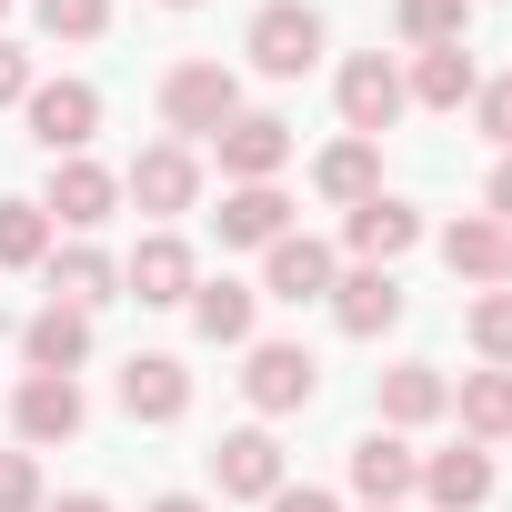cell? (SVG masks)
I'll return each mask as SVG.
<instances>
[{"instance_id":"19","label":"cell","mask_w":512,"mask_h":512,"mask_svg":"<svg viewBox=\"0 0 512 512\" xmlns=\"http://www.w3.org/2000/svg\"><path fill=\"white\" fill-rule=\"evenodd\" d=\"M442 412H452L442 362H392V372H382V432H422V422H442Z\"/></svg>"},{"instance_id":"14","label":"cell","mask_w":512,"mask_h":512,"mask_svg":"<svg viewBox=\"0 0 512 512\" xmlns=\"http://www.w3.org/2000/svg\"><path fill=\"white\" fill-rule=\"evenodd\" d=\"M412 482H422V452H412L402 432H382V422H372V432L352 442V492H362L372 512H402V502H412Z\"/></svg>"},{"instance_id":"3","label":"cell","mask_w":512,"mask_h":512,"mask_svg":"<svg viewBox=\"0 0 512 512\" xmlns=\"http://www.w3.org/2000/svg\"><path fill=\"white\" fill-rule=\"evenodd\" d=\"M312 392H322V362H312L302 342H241V402L262 412V422L312 412Z\"/></svg>"},{"instance_id":"34","label":"cell","mask_w":512,"mask_h":512,"mask_svg":"<svg viewBox=\"0 0 512 512\" xmlns=\"http://www.w3.org/2000/svg\"><path fill=\"white\" fill-rule=\"evenodd\" d=\"M482 211H492V221H502V231H512V151H502V161H492V181H482Z\"/></svg>"},{"instance_id":"39","label":"cell","mask_w":512,"mask_h":512,"mask_svg":"<svg viewBox=\"0 0 512 512\" xmlns=\"http://www.w3.org/2000/svg\"><path fill=\"white\" fill-rule=\"evenodd\" d=\"M171 11H191V0H171Z\"/></svg>"},{"instance_id":"33","label":"cell","mask_w":512,"mask_h":512,"mask_svg":"<svg viewBox=\"0 0 512 512\" xmlns=\"http://www.w3.org/2000/svg\"><path fill=\"white\" fill-rule=\"evenodd\" d=\"M11 101H31V51L0 41V111H11Z\"/></svg>"},{"instance_id":"7","label":"cell","mask_w":512,"mask_h":512,"mask_svg":"<svg viewBox=\"0 0 512 512\" xmlns=\"http://www.w3.org/2000/svg\"><path fill=\"white\" fill-rule=\"evenodd\" d=\"M21 121H31V141H41L51 161H71V151H91V131H101V91H91V81H31Z\"/></svg>"},{"instance_id":"20","label":"cell","mask_w":512,"mask_h":512,"mask_svg":"<svg viewBox=\"0 0 512 512\" xmlns=\"http://www.w3.org/2000/svg\"><path fill=\"white\" fill-rule=\"evenodd\" d=\"M412 492H432L442 512H482V502H492V452H482V442L422 452V482H412Z\"/></svg>"},{"instance_id":"6","label":"cell","mask_w":512,"mask_h":512,"mask_svg":"<svg viewBox=\"0 0 512 512\" xmlns=\"http://www.w3.org/2000/svg\"><path fill=\"white\" fill-rule=\"evenodd\" d=\"M211 161H221V181H282L292 171V121L282 111H231L211 131Z\"/></svg>"},{"instance_id":"4","label":"cell","mask_w":512,"mask_h":512,"mask_svg":"<svg viewBox=\"0 0 512 512\" xmlns=\"http://www.w3.org/2000/svg\"><path fill=\"white\" fill-rule=\"evenodd\" d=\"M332 101H342V131H352V141H382V131L412 111V91H402V61H392V51H362V61H342Z\"/></svg>"},{"instance_id":"5","label":"cell","mask_w":512,"mask_h":512,"mask_svg":"<svg viewBox=\"0 0 512 512\" xmlns=\"http://www.w3.org/2000/svg\"><path fill=\"white\" fill-rule=\"evenodd\" d=\"M332 282H342V251L332 241H312V231H282L272 251H262V282H251V292H262V302H332Z\"/></svg>"},{"instance_id":"38","label":"cell","mask_w":512,"mask_h":512,"mask_svg":"<svg viewBox=\"0 0 512 512\" xmlns=\"http://www.w3.org/2000/svg\"><path fill=\"white\" fill-rule=\"evenodd\" d=\"M502 292H512V251H502Z\"/></svg>"},{"instance_id":"24","label":"cell","mask_w":512,"mask_h":512,"mask_svg":"<svg viewBox=\"0 0 512 512\" xmlns=\"http://www.w3.org/2000/svg\"><path fill=\"white\" fill-rule=\"evenodd\" d=\"M181 312H191V332H201V342H251V312H262V292L221 272V282H191V302H181Z\"/></svg>"},{"instance_id":"11","label":"cell","mask_w":512,"mask_h":512,"mask_svg":"<svg viewBox=\"0 0 512 512\" xmlns=\"http://www.w3.org/2000/svg\"><path fill=\"white\" fill-rule=\"evenodd\" d=\"M191 282H201V262H191V241H181V231H141V241H131V262H121V292L151 302V312H161V302H191Z\"/></svg>"},{"instance_id":"9","label":"cell","mask_w":512,"mask_h":512,"mask_svg":"<svg viewBox=\"0 0 512 512\" xmlns=\"http://www.w3.org/2000/svg\"><path fill=\"white\" fill-rule=\"evenodd\" d=\"M41 211H51V221H71V231H101V221L121 211V171H101L91 151H71V161H51Z\"/></svg>"},{"instance_id":"10","label":"cell","mask_w":512,"mask_h":512,"mask_svg":"<svg viewBox=\"0 0 512 512\" xmlns=\"http://www.w3.org/2000/svg\"><path fill=\"white\" fill-rule=\"evenodd\" d=\"M211 492L221 502H272L282 492V442L251 422V432H221L211 442Z\"/></svg>"},{"instance_id":"35","label":"cell","mask_w":512,"mask_h":512,"mask_svg":"<svg viewBox=\"0 0 512 512\" xmlns=\"http://www.w3.org/2000/svg\"><path fill=\"white\" fill-rule=\"evenodd\" d=\"M272 512H342V502H332V492H312V482H302V492L282 482V492H272Z\"/></svg>"},{"instance_id":"17","label":"cell","mask_w":512,"mask_h":512,"mask_svg":"<svg viewBox=\"0 0 512 512\" xmlns=\"http://www.w3.org/2000/svg\"><path fill=\"white\" fill-rule=\"evenodd\" d=\"M121 412H131V422H181V412H191L181 352H131V362H121Z\"/></svg>"},{"instance_id":"28","label":"cell","mask_w":512,"mask_h":512,"mask_svg":"<svg viewBox=\"0 0 512 512\" xmlns=\"http://www.w3.org/2000/svg\"><path fill=\"white\" fill-rule=\"evenodd\" d=\"M51 262V211L41 201H0V272H41Z\"/></svg>"},{"instance_id":"23","label":"cell","mask_w":512,"mask_h":512,"mask_svg":"<svg viewBox=\"0 0 512 512\" xmlns=\"http://www.w3.org/2000/svg\"><path fill=\"white\" fill-rule=\"evenodd\" d=\"M21 352H31V372H81V362H91V312L41 302V312L21 322Z\"/></svg>"},{"instance_id":"18","label":"cell","mask_w":512,"mask_h":512,"mask_svg":"<svg viewBox=\"0 0 512 512\" xmlns=\"http://www.w3.org/2000/svg\"><path fill=\"white\" fill-rule=\"evenodd\" d=\"M332 322H342L352 342H382V332L402 322V282H392V272H362V262H352V272L332 282Z\"/></svg>"},{"instance_id":"12","label":"cell","mask_w":512,"mask_h":512,"mask_svg":"<svg viewBox=\"0 0 512 512\" xmlns=\"http://www.w3.org/2000/svg\"><path fill=\"white\" fill-rule=\"evenodd\" d=\"M412 241H422V211H412V201H392V191H372L362 211H342V251H352L362 272H392Z\"/></svg>"},{"instance_id":"40","label":"cell","mask_w":512,"mask_h":512,"mask_svg":"<svg viewBox=\"0 0 512 512\" xmlns=\"http://www.w3.org/2000/svg\"><path fill=\"white\" fill-rule=\"evenodd\" d=\"M0 11H11V0H0Z\"/></svg>"},{"instance_id":"32","label":"cell","mask_w":512,"mask_h":512,"mask_svg":"<svg viewBox=\"0 0 512 512\" xmlns=\"http://www.w3.org/2000/svg\"><path fill=\"white\" fill-rule=\"evenodd\" d=\"M51 492H41V462L31 452H0V512H41Z\"/></svg>"},{"instance_id":"30","label":"cell","mask_w":512,"mask_h":512,"mask_svg":"<svg viewBox=\"0 0 512 512\" xmlns=\"http://www.w3.org/2000/svg\"><path fill=\"white\" fill-rule=\"evenodd\" d=\"M31 21H41L51 41H101V31H111V0H31Z\"/></svg>"},{"instance_id":"21","label":"cell","mask_w":512,"mask_h":512,"mask_svg":"<svg viewBox=\"0 0 512 512\" xmlns=\"http://www.w3.org/2000/svg\"><path fill=\"white\" fill-rule=\"evenodd\" d=\"M312 191H322L332 211H362V201L382 191V141H352V131H342V141L312 161Z\"/></svg>"},{"instance_id":"36","label":"cell","mask_w":512,"mask_h":512,"mask_svg":"<svg viewBox=\"0 0 512 512\" xmlns=\"http://www.w3.org/2000/svg\"><path fill=\"white\" fill-rule=\"evenodd\" d=\"M41 512H111L101 492H61V502H41Z\"/></svg>"},{"instance_id":"13","label":"cell","mask_w":512,"mask_h":512,"mask_svg":"<svg viewBox=\"0 0 512 512\" xmlns=\"http://www.w3.org/2000/svg\"><path fill=\"white\" fill-rule=\"evenodd\" d=\"M11 422H21V442H31V452H51V442H71V432L91 422V402H81V382H71V372H31V382L11 392Z\"/></svg>"},{"instance_id":"31","label":"cell","mask_w":512,"mask_h":512,"mask_svg":"<svg viewBox=\"0 0 512 512\" xmlns=\"http://www.w3.org/2000/svg\"><path fill=\"white\" fill-rule=\"evenodd\" d=\"M472 131H482V141H492V151H512V71H502V81H482V91H472Z\"/></svg>"},{"instance_id":"1","label":"cell","mask_w":512,"mask_h":512,"mask_svg":"<svg viewBox=\"0 0 512 512\" xmlns=\"http://www.w3.org/2000/svg\"><path fill=\"white\" fill-rule=\"evenodd\" d=\"M231 111H241L231 61H171V71H161V131H171V141H211Z\"/></svg>"},{"instance_id":"22","label":"cell","mask_w":512,"mask_h":512,"mask_svg":"<svg viewBox=\"0 0 512 512\" xmlns=\"http://www.w3.org/2000/svg\"><path fill=\"white\" fill-rule=\"evenodd\" d=\"M502 251H512V231H502L492 211H462V221L442 231V262H452V282H482V292H502Z\"/></svg>"},{"instance_id":"15","label":"cell","mask_w":512,"mask_h":512,"mask_svg":"<svg viewBox=\"0 0 512 512\" xmlns=\"http://www.w3.org/2000/svg\"><path fill=\"white\" fill-rule=\"evenodd\" d=\"M211 221H221V251H272L292 231V191L282 181H231Z\"/></svg>"},{"instance_id":"16","label":"cell","mask_w":512,"mask_h":512,"mask_svg":"<svg viewBox=\"0 0 512 512\" xmlns=\"http://www.w3.org/2000/svg\"><path fill=\"white\" fill-rule=\"evenodd\" d=\"M41 282H51V302H61V312H101V302H121V262H111L101 241H71V251L51 241Z\"/></svg>"},{"instance_id":"26","label":"cell","mask_w":512,"mask_h":512,"mask_svg":"<svg viewBox=\"0 0 512 512\" xmlns=\"http://www.w3.org/2000/svg\"><path fill=\"white\" fill-rule=\"evenodd\" d=\"M452 412H462V442H512V372H462V392H452Z\"/></svg>"},{"instance_id":"29","label":"cell","mask_w":512,"mask_h":512,"mask_svg":"<svg viewBox=\"0 0 512 512\" xmlns=\"http://www.w3.org/2000/svg\"><path fill=\"white\" fill-rule=\"evenodd\" d=\"M462 332H472V352H482L492 372H512V292H482V302L462 312Z\"/></svg>"},{"instance_id":"2","label":"cell","mask_w":512,"mask_h":512,"mask_svg":"<svg viewBox=\"0 0 512 512\" xmlns=\"http://www.w3.org/2000/svg\"><path fill=\"white\" fill-rule=\"evenodd\" d=\"M241 51H251L262 81H302V71L322 61V11H312V0H262L251 31H241Z\"/></svg>"},{"instance_id":"8","label":"cell","mask_w":512,"mask_h":512,"mask_svg":"<svg viewBox=\"0 0 512 512\" xmlns=\"http://www.w3.org/2000/svg\"><path fill=\"white\" fill-rule=\"evenodd\" d=\"M121 201H141V211L171 231V221L201 201V161H191V141H151V151L121 171Z\"/></svg>"},{"instance_id":"27","label":"cell","mask_w":512,"mask_h":512,"mask_svg":"<svg viewBox=\"0 0 512 512\" xmlns=\"http://www.w3.org/2000/svg\"><path fill=\"white\" fill-rule=\"evenodd\" d=\"M392 31H402L412 51H452V41L472 31V0H392Z\"/></svg>"},{"instance_id":"37","label":"cell","mask_w":512,"mask_h":512,"mask_svg":"<svg viewBox=\"0 0 512 512\" xmlns=\"http://www.w3.org/2000/svg\"><path fill=\"white\" fill-rule=\"evenodd\" d=\"M151 512H211V502H201V492H161Z\"/></svg>"},{"instance_id":"25","label":"cell","mask_w":512,"mask_h":512,"mask_svg":"<svg viewBox=\"0 0 512 512\" xmlns=\"http://www.w3.org/2000/svg\"><path fill=\"white\" fill-rule=\"evenodd\" d=\"M402 91H412L422 111H462V101L482 91V71H472V51L452 41V51H412V71H402Z\"/></svg>"}]
</instances>
